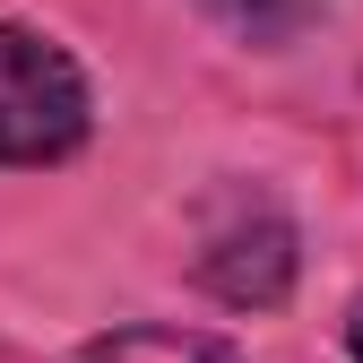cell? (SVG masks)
Returning <instances> with one entry per match:
<instances>
[{"label": "cell", "mask_w": 363, "mask_h": 363, "mask_svg": "<svg viewBox=\"0 0 363 363\" xmlns=\"http://www.w3.org/2000/svg\"><path fill=\"white\" fill-rule=\"evenodd\" d=\"M96 130V86L43 26H0V164H69Z\"/></svg>", "instance_id": "cell-1"}, {"label": "cell", "mask_w": 363, "mask_h": 363, "mask_svg": "<svg viewBox=\"0 0 363 363\" xmlns=\"http://www.w3.org/2000/svg\"><path fill=\"white\" fill-rule=\"evenodd\" d=\"M199 9H208L225 35H242V43H259V52H277V43H294L303 26H320L329 0H199Z\"/></svg>", "instance_id": "cell-4"}, {"label": "cell", "mask_w": 363, "mask_h": 363, "mask_svg": "<svg viewBox=\"0 0 363 363\" xmlns=\"http://www.w3.org/2000/svg\"><path fill=\"white\" fill-rule=\"evenodd\" d=\"M346 354H354V363H363V294H354V303H346Z\"/></svg>", "instance_id": "cell-5"}, {"label": "cell", "mask_w": 363, "mask_h": 363, "mask_svg": "<svg viewBox=\"0 0 363 363\" xmlns=\"http://www.w3.org/2000/svg\"><path fill=\"white\" fill-rule=\"evenodd\" d=\"M199 286L234 311H277L303 277V234L259 182H225L199 208Z\"/></svg>", "instance_id": "cell-2"}, {"label": "cell", "mask_w": 363, "mask_h": 363, "mask_svg": "<svg viewBox=\"0 0 363 363\" xmlns=\"http://www.w3.org/2000/svg\"><path fill=\"white\" fill-rule=\"evenodd\" d=\"M78 363H242L225 337L208 329H164V320H130V329H104V337H86Z\"/></svg>", "instance_id": "cell-3"}]
</instances>
